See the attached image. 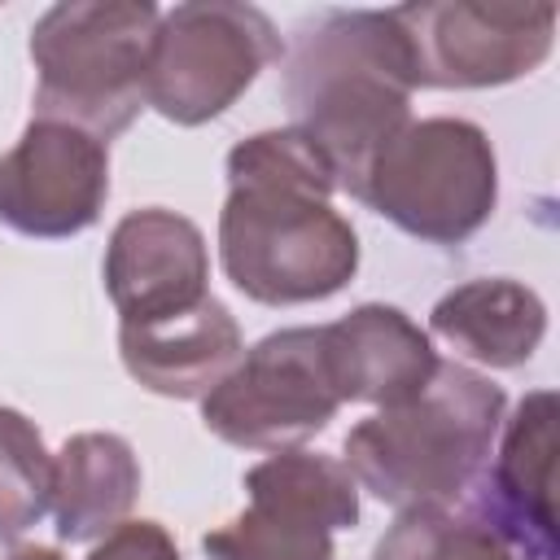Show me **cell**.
<instances>
[{
    "label": "cell",
    "mask_w": 560,
    "mask_h": 560,
    "mask_svg": "<svg viewBox=\"0 0 560 560\" xmlns=\"http://www.w3.org/2000/svg\"><path fill=\"white\" fill-rule=\"evenodd\" d=\"M162 9L149 0H70L31 26L35 114L83 127L101 144L144 109V70Z\"/></svg>",
    "instance_id": "277c9868"
},
{
    "label": "cell",
    "mask_w": 560,
    "mask_h": 560,
    "mask_svg": "<svg viewBox=\"0 0 560 560\" xmlns=\"http://www.w3.org/2000/svg\"><path fill=\"white\" fill-rule=\"evenodd\" d=\"M109 197V144L57 118H31L0 158V223L31 241L88 232Z\"/></svg>",
    "instance_id": "30bf717a"
},
{
    "label": "cell",
    "mask_w": 560,
    "mask_h": 560,
    "mask_svg": "<svg viewBox=\"0 0 560 560\" xmlns=\"http://www.w3.org/2000/svg\"><path fill=\"white\" fill-rule=\"evenodd\" d=\"M372 560H521L468 508H411L376 538Z\"/></svg>",
    "instance_id": "e0dca14e"
},
{
    "label": "cell",
    "mask_w": 560,
    "mask_h": 560,
    "mask_svg": "<svg viewBox=\"0 0 560 560\" xmlns=\"http://www.w3.org/2000/svg\"><path fill=\"white\" fill-rule=\"evenodd\" d=\"M118 354L131 381L162 398H206L245 354V337L232 311L219 298L197 302L192 311L153 319V324H118Z\"/></svg>",
    "instance_id": "5bb4252c"
},
{
    "label": "cell",
    "mask_w": 560,
    "mask_h": 560,
    "mask_svg": "<svg viewBox=\"0 0 560 560\" xmlns=\"http://www.w3.org/2000/svg\"><path fill=\"white\" fill-rule=\"evenodd\" d=\"M411 48L394 9H324L293 26L284 105L350 192L372 153L411 122Z\"/></svg>",
    "instance_id": "7a4b0ae2"
},
{
    "label": "cell",
    "mask_w": 560,
    "mask_h": 560,
    "mask_svg": "<svg viewBox=\"0 0 560 560\" xmlns=\"http://www.w3.org/2000/svg\"><path fill=\"white\" fill-rule=\"evenodd\" d=\"M241 486L249 503L201 538L206 560H337L332 538L359 525V486L332 455L276 451Z\"/></svg>",
    "instance_id": "ba28073f"
},
{
    "label": "cell",
    "mask_w": 560,
    "mask_h": 560,
    "mask_svg": "<svg viewBox=\"0 0 560 560\" xmlns=\"http://www.w3.org/2000/svg\"><path fill=\"white\" fill-rule=\"evenodd\" d=\"M341 398L324 359V324L267 332L201 398V424L241 451H293L328 429Z\"/></svg>",
    "instance_id": "52a82bcc"
},
{
    "label": "cell",
    "mask_w": 560,
    "mask_h": 560,
    "mask_svg": "<svg viewBox=\"0 0 560 560\" xmlns=\"http://www.w3.org/2000/svg\"><path fill=\"white\" fill-rule=\"evenodd\" d=\"M52 508V455L39 429L0 407V538H22Z\"/></svg>",
    "instance_id": "ac0fdd59"
},
{
    "label": "cell",
    "mask_w": 560,
    "mask_h": 560,
    "mask_svg": "<svg viewBox=\"0 0 560 560\" xmlns=\"http://www.w3.org/2000/svg\"><path fill=\"white\" fill-rule=\"evenodd\" d=\"M0 560H66L57 547H39V542H22V547H9L0 551Z\"/></svg>",
    "instance_id": "ffe728a7"
},
{
    "label": "cell",
    "mask_w": 560,
    "mask_h": 560,
    "mask_svg": "<svg viewBox=\"0 0 560 560\" xmlns=\"http://www.w3.org/2000/svg\"><path fill=\"white\" fill-rule=\"evenodd\" d=\"M354 201L429 245H464L499 201L490 136L468 118H411L363 166Z\"/></svg>",
    "instance_id": "5b68a950"
},
{
    "label": "cell",
    "mask_w": 560,
    "mask_h": 560,
    "mask_svg": "<svg viewBox=\"0 0 560 560\" xmlns=\"http://www.w3.org/2000/svg\"><path fill=\"white\" fill-rule=\"evenodd\" d=\"M88 560H184L171 529L158 521H122L118 529H109L105 538H96V547L88 551Z\"/></svg>",
    "instance_id": "d6986e66"
},
{
    "label": "cell",
    "mask_w": 560,
    "mask_h": 560,
    "mask_svg": "<svg viewBox=\"0 0 560 560\" xmlns=\"http://www.w3.org/2000/svg\"><path fill=\"white\" fill-rule=\"evenodd\" d=\"M101 276L114 311L122 315L118 324H153L192 311L197 302L210 298L206 236L192 219L175 210L162 206L131 210L109 232Z\"/></svg>",
    "instance_id": "7c38bea8"
},
{
    "label": "cell",
    "mask_w": 560,
    "mask_h": 560,
    "mask_svg": "<svg viewBox=\"0 0 560 560\" xmlns=\"http://www.w3.org/2000/svg\"><path fill=\"white\" fill-rule=\"evenodd\" d=\"M429 332L442 337L455 354L481 368H525L547 337L542 298L508 276H481L442 293L429 311Z\"/></svg>",
    "instance_id": "9a60e30c"
},
{
    "label": "cell",
    "mask_w": 560,
    "mask_h": 560,
    "mask_svg": "<svg viewBox=\"0 0 560 560\" xmlns=\"http://www.w3.org/2000/svg\"><path fill=\"white\" fill-rule=\"evenodd\" d=\"M556 389H529L516 411L503 416L499 446L459 503L477 521H486L521 560H556Z\"/></svg>",
    "instance_id": "8fae6325"
},
{
    "label": "cell",
    "mask_w": 560,
    "mask_h": 560,
    "mask_svg": "<svg viewBox=\"0 0 560 560\" xmlns=\"http://www.w3.org/2000/svg\"><path fill=\"white\" fill-rule=\"evenodd\" d=\"M337 175L319 144L289 127L258 131L228 153L219 262L258 306H306L341 293L359 271V236L332 210Z\"/></svg>",
    "instance_id": "6da1fadb"
},
{
    "label": "cell",
    "mask_w": 560,
    "mask_h": 560,
    "mask_svg": "<svg viewBox=\"0 0 560 560\" xmlns=\"http://www.w3.org/2000/svg\"><path fill=\"white\" fill-rule=\"evenodd\" d=\"M140 499V459L118 433H74L52 455V516L61 542H96Z\"/></svg>",
    "instance_id": "2e32d148"
},
{
    "label": "cell",
    "mask_w": 560,
    "mask_h": 560,
    "mask_svg": "<svg viewBox=\"0 0 560 560\" xmlns=\"http://www.w3.org/2000/svg\"><path fill=\"white\" fill-rule=\"evenodd\" d=\"M503 411L508 398L490 376L442 359L416 398L381 407L346 433L341 464L394 512L459 508L494 451Z\"/></svg>",
    "instance_id": "3957f363"
},
{
    "label": "cell",
    "mask_w": 560,
    "mask_h": 560,
    "mask_svg": "<svg viewBox=\"0 0 560 560\" xmlns=\"http://www.w3.org/2000/svg\"><path fill=\"white\" fill-rule=\"evenodd\" d=\"M416 88H503L534 74L556 39L551 4H398Z\"/></svg>",
    "instance_id": "9c48e42d"
},
{
    "label": "cell",
    "mask_w": 560,
    "mask_h": 560,
    "mask_svg": "<svg viewBox=\"0 0 560 560\" xmlns=\"http://www.w3.org/2000/svg\"><path fill=\"white\" fill-rule=\"evenodd\" d=\"M276 57H284V39L262 9L232 0L175 4L149 48L144 105L175 127H201L228 114Z\"/></svg>",
    "instance_id": "8992f818"
},
{
    "label": "cell",
    "mask_w": 560,
    "mask_h": 560,
    "mask_svg": "<svg viewBox=\"0 0 560 560\" xmlns=\"http://www.w3.org/2000/svg\"><path fill=\"white\" fill-rule=\"evenodd\" d=\"M324 359L337 398L372 407L416 398L442 363L429 332L407 311L385 302H363L337 324H324Z\"/></svg>",
    "instance_id": "4fadbf2b"
}]
</instances>
